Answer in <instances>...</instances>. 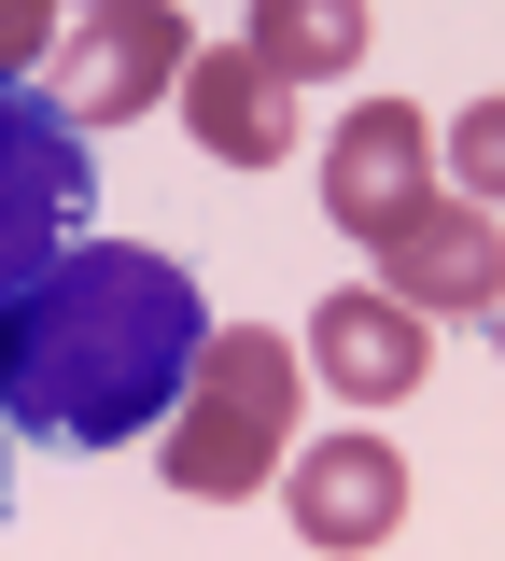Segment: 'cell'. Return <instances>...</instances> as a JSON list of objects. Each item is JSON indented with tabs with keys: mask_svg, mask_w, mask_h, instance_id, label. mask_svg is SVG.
I'll return each instance as SVG.
<instances>
[{
	"mask_svg": "<svg viewBox=\"0 0 505 561\" xmlns=\"http://www.w3.org/2000/svg\"><path fill=\"white\" fill-rule=\"evenodd\" d=\"M449 197V169H435V127H422V99H365L352 127L323 140V210H337V239H393L408 210Z\"/></svg>",
	"mask_w": 505,
	"mask_h": 561,
	"instance_id": "5b68a950",
	"label": "cell"
},
{
	"mask_svg": "<svg viewBox=\"0 0 505 561\" xmlns=\"http://www.w3.org/2000/svg\"><path fill=\"white\" fill-rule=\"evenodd\" d=\"M84 210H99V169H84V113L57 84H28V70H0V309L28 295V280L84 253Z\"/></svg>",
	"mask_w": 505,
	"mask_h": 561,
	"instance_id": "3957f363",
	"label": "cell"
},
{
	"mask_svg": "<svg viewBox=\"0 0 505 561\" xmlns=\"http://www.w3.org/2000/svg\"><path fill=\"white\" fill-rule=\"evenodd\" d=\"M282 505H295V534H309L323 561H365V548L408 534V449L352 421V435H323V449L282 463Z\"/></svg>",
	"mask_w": 505,
	"mask_h": 561,
	"instance_id": "8992f818",
	"label": "cell"
},
{
	"mask_svg": "<svg viewBox=\"0 0 505 561\" xmlns=\"http://www.w3.org/2000/svg\"><path fill=\"white\" fill-rule=\"evenodd\" d=\"M365 28H379L365 0H253L239 43L282 70V84H337V70H365Z\"/></svg>",
	"mask_w": 505,
	"mask_h": 561,
	"instance_id": "30bf717a",
	"label": "cell"
},
{
	"mask_svg": "<svg viewBox=\"0 0 505 561\" xmlns=\"http://www.w3.org/2000/svg\"><path fill=\"white\" fill-rule=\"evenodd\" d=\"M0 435H14V421H0ZM0 505H14V478H0Z\"/></svg>",
	"mask_w": 505,
	"mask_h": 561,
	"instance_id": "4fadbf2b",
	"label": "cell"
},
{
	"mask_svg": "<svg viewBox=\"0 0 505 561\" xmlns=\"http://www.w3.org/2000/svg\"><path fill=\"white\" fill-rule=\"evenodd\" d=\"M449 183L478 210H505V99H463V113H449Z\"/></svg>",
	"mask_w": 505,
	"mask_h": 561,
	"instance_id": "8fae6325",
	"label": "cell"
},
{
	"mask_svg": "<svg viewBox=\"0 0 505 561\" xmlns=\"http://www.w3.org/2000/svg\"><path fill=\"white\" fill-rule=\"evenodd\" d=\"M379 295H408L422 323H492L505 309V225L478 197H435L379 239Z\"/></svg>",
	"mask_w": 505,
	"mask_h": 561,
	"instance_id": "ba28073f",
	"label": "cell"
},
{
	"mask_svg": "<svg viewBox=\"0 0 505 561\" xmlns=\"http://www.w3.org/2000/svg\"><path fill=\"white\" fill-rule=\"evenodd\" d=\"M28 57H57V0H0V70H28Z\"/></svg>",
	"mask_w": 505,
	"mask_h": 561,
	"instance_id": "7c38bea8",
	"label": "cell"
},
{
	"mask_svg": "<svg viewBox=\"0 0 505 561\" xmlns=\"http://www.w3.org/2000/svg\"><path fill=\"white\" fill-rule=\"evenodd\" d=\"M211 365V309L197 280L141 253V239H84L0 309V421L43 449H127L169 435V408Z\"/></svg>",
	"mask_w": 505,
	"mask_h": 561,
	"instance_id": "6da1fadb",
	"label": "cell"
},
{
	"mask_svg": "<svg viewBox=\"0 0 505 561\" xmlns=\"http://www.w3.org/2000/svg\"><path fill=\"white\" fill-rule=\"evenodd\" d=\"M295 379H309V351H295L282 323H225L211 365H197V393L154 435L169 491H183V505H239L253 478H282L295 463Z\"/></svg>",
	"mask_w": 505,
	"mask_h": 561,
	"instance_id": "7a4b0ae2",
	"label": "cell"
},
{
	"mask_svg": "<svg viewBox=\"0 0 505 561\" xmlns=\"http://www.w3.org/2000/svg\"><path fill=\"white\" fill-rule=\"evenodd\" d=\"M169 113L197 127L211 169H282V154H295V84L253 57V43H197V70H183Z\"/></svg>",
	"mask_w": 505,
	"mask_h": 561,
	"instance_id": "9c48e42d",
	"label": "cell"
},
{
	"mask_svg": "<svg viewBox=\"0 0 505 561\" xmlns=\"http://www.w3.org/2000/svg\"><path fill=\"white\" fill-rule=\"evenodd\" d=\"M492 351H505V309H492Z\"/></svg>",
	"mask_w": 505,
	"mask_h": 561,
	"instance_id": "5bb4252c",
	"label": "cell"
},
{
	"mask_svg": "<svg viewBox=\"0 0 505 561\" xmlns=\"http://www.w3.org/2000/svg\"><path fill=\"white\" fill-rule=\"evenodd\" d=\"M295 351H309V379L352 393V408H408V393L435 379V323L408 309V295H379V280H337Z\"/></svg>",
	"mask_w": 505,
	"mask_h": 561,
	"instance_id": "52a82bcc",
	"label": "cell"
},
{
	"mask_svg": "<svg viewBox=\"0 0 505 561\" xmlns=\"http://www.w3.org/2000/svg\"><path fill=\"white\" fill-rule=\"evenodd\" d=\"M183 70H197V28L169 0H113V14H84L71 43H57V99H71L84 127H141V113L183 99Z\"/></svg>",
	"mask_w": 505,
	"mask_h": 561,
	"instance_id": "277c9868",
	"label": "cell"
},
{
	"mask_svg": "<svg viewBox=\"0 0 505 561\" xmlns=\"http://www.w3.org/2000/svg\"><path fill=\"white\" fill-rule=\"evenodd\" d=\"M84 14H113V0H84Z\"/></svg>",
	"mask_w": 505,
	"mask_h": 561,
	"instance_id": "9a60e30c",
	"label": "cell"
}]
</instances>
